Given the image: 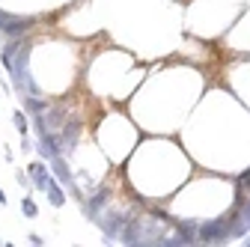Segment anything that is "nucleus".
<instances>
[{
    "mask_svg": "<svg viewBox=\"0 0 250 247\" xmlns=\"http://www.w3.org/2000/svg\"><path fill=\"white\" fill-rule=\"evenodd\" d=\"M0 63L6 66L15 92H21V96H33V92H39L33 78H30V66H27L30 63V39H21V36L9 39L3 45V51H0Z\"/></svg>",
    "mask_w": 250,
    "mask_h": 247,
    "instance_id": "obj_1",
    "label": "nucleus"
},
{
    "mask_svg": "<svg viewBox=\"0 0 250 247\" xmlns=\"http://www.w3.org/2000/svg\"><path fill=\"white\" fill-rule=\"evenodd\" d=\"M227 238H232L229 218H214V221H208V224L200 226V241H206V244H221Z\"/></svg>",
    "mask_w": 250,
    "mask_h": 247,
    "instance_id": "obj_2",
    "label": "nucleus"
},
{
    "mask_svg": "<svg viewBox=\"0 0 250 247\" xmlns=\"http://www.w3.org/2000/svg\"><path fill=\"white\" fill-rule=\"evenodd\" d=\"M33 24H36V18H27V15H9V12L0 9V33H6L9 39L27 33V30L33 27Z\"/></svg>",
    "mask_w": 250,
    "mask_h": 247,
    "instance_id": "obj_3",
    "label": "nucleus"
},
{
    "mask_svg": "<svg viewBox=\"0 0 250 247\" xmlns=\"http://www.w3.org/2000/svg\"><path fill=\"white\" fill-rule=\"evenodd\" d=\"M81 119H66L62 122V128H60V146H62V152H72L75 149V143H78V137H81Z\"/></svg>",
    "mask_w": 250,
    "mask_h": 247,
    "instance_id": "obj_4",
    "label": "nucleus"
},
{
    "mask_svg": "<svg viewBox=\"0 0 250 247\" xmlns=\"http://www.w3.org/2000/svg\"><path fill=\"white\" fill-rule=\"evenodd\" d=\"M51 170H54V176H57V182H60V185H69V188H72V194H78L75 182H72V173H69L66 161H62V155H57V158L51 161Z\"/></svg>",
    "mask_w": 250,
    "mask_h": 247,
    "instance_id": "obj_5",
    "label": "nucleus"
},
{
    "mask_svg": "<svg viewBox=\"0 0 250 247\" xmlns=\"http://www.w3.org/2000/svg\"><path fill=\"white\" fill-rule=\"evenodd\" d=\"M107 200H110L107 188H99L96 194H92V200L86 203V211H89V218H92V221H96L99 214H102V208H104V203H107Z\"/></svg>",
    "mask_w": 250,
    "mask_h": 247,
    "instance_id": "obj_6",
    "label": "nucleus"
},
{
    "mask_svg": "<svg viewBox=\"0 0 250 247\" xmlns=\"http://www.w3.org/2000/svg\"><path fill=\"white\" fill-rule=\"evenodd\" d=\"M45 194H48V203L54 206V208H60V206H66V194H62V185L57 182V176L48 182V188H45Z\"/></svg>",
    "mask_w": 250,
    "mask_h": 247,
    "instance_id": "obj_7",
    "label": "nucleus"
},
{
    "mask_svg": "<svg viewBox=\"0 0 250 247\" xmlns=\"http://www.w3.org/2000/svg\"><path fill=\"white\" fill-rule=\"evenodd\" d=\"M27 173H30V179H33V185H36L39 191H45V188H48V182L54 179V176L45 170V164H42V161H39V164H33V167H30Z\"/></svg>",
    "mask_w": 250,
    "mask_h": 247,
    "instance_id": "obj_8",
    "label": "nucleus"
},
{
    "mask_svg": "<svg viewBox=\"0 0 250 247\" xmlns=\"http://www.w3.org/2000/svg\"><path fill=\"white\" fill-rule=\"evenodd\" d=\"M24 104H27V110L33 113V116H39V113H45V110L51 107L48 102H42V99H39V92H33V96H24Z\"/></svg>",
    "mask_w": 250,
    "mask_h": 247,
    "instance_id": "obj_9",
    "label": "nucleus"
},
{
    "mask_svg": "<svg viewBox=\"0 0 250 247\" xmlns=\"http://www.w3.org/2000/svg\"><path fill=\"white\" fill-rule=\"evenodd\" d=\"M179 235L188 241V244H197V235H200V226L194 221H182L179 224Z\"/></svg>",
    "mask_w": 250,
    "mask_h": 247,
    "instance_id": "obj_10",
    "label": "nucleus"
},
{
    "mask_svg": "<svg viewBox=\"0 0 250 247\" xmlns=\"http://www.w3.org/2000/svg\"><path fill=\"white\" fill-rule=\"evenodd\" d=\"M27 125H30V122H27V116L18 110V113H15V128H18L21 134H27Z\"/></svg>",
    "mask_w": 250,
    "mask_h": 247,
    "instance_id": "obj_11",
    "label": "nucleus"
},
{
    "mask_svg": "<svg viewBox=\"0 0 250 247\" xmlns=\"http://www.w3.org/2000/svg\"><path fill=\"white\" fill-rule=\"evenodd\" d=\"M21 206H24V214H27V218H36V203L30 200V197H24V203H21Z\"/></svg>",
    "mask_w": 250,
    "mask_h": 247,
    "instance_id": "obj_12",
    "label": "nucleus"
},
{
    "mask_svg": "<svg viewBox=\"0 0 250 247\" xmlns=\"http://www.w3.org/2000/svg\"><path fill=\"white\" fill-rule=\"evenodd\" d=\"M244 244H247V247H250V232H247V241H244Z\"/></svg>",
    "mask_w": 250,
    "mask_h": 247,
    "instance_id": "obj_13",
    "label": "nucleus"
}]
</instances>
